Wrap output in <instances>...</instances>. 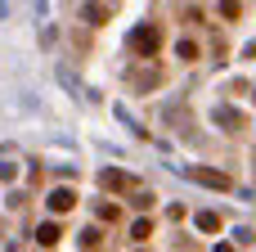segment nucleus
Returning a JSON list of instances; mask_svg holds the SVG:
<instances>
[{"instance_id":"nucleus-4","label":"nucleus","mask_w":256,"mask_h":252,"mask_svg":"<svg viewBox=\"0 0 256 252\" xmlns=\"http://www.w3.org/2000/svg\"><path fill=\"white\" fill-rule=\"evenodd\" d=\"M36 239H40L45 248H54V243H58V225H40V230H36Z\"/></svg>"},{"instance_id":"nucleus-1","label":"nucleus","mask_w":256,"mask_h":252,"mask_svg":"<svg viewBox=\"0 0 256 252\" xmlns=\"http://www.w3.org/2000/svg\"><path fill=\"white\" fill-rule=\"evenodd\" d=\"M130 50H140V54H153V50H158V27H140V32L130 36Z\"/></svg>"},{"instance_id":"nucleus-2","label":"nucleus","mask_w":256,"mask_h":252,"mask_svg":"<svg viewBox=\"0 0 256 252\" xmlns=\"http://www.w3.org/2000/svg\"><path fill=\"white\" fill-rule=\"evenodd\" d=\"M194 180H202V185H216V189H230V176H216V171H194Z\"/></svg>"},{"instance_id":"nucleus-3","label":"nucleus","mask_w":256,"mask_h":252,"mask_svg":"<svg viewBox=\"0 0 256 252\" xmlns=\"http://www.w3.org/2000/svg\"><path fill=\"white\" fill-rule=\"evenodd\" d=\"M72 203H76V198H72L68 189H54V194H50V207H54V212H68Z\"/></svg>"}]
</instances>
